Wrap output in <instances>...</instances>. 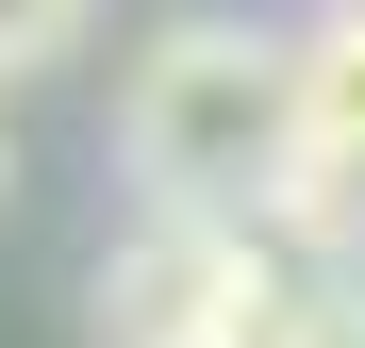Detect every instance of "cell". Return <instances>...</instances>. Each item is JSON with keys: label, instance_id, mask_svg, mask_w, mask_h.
<instances>
[{"label": "cell", "instance_id": "6da1fadb", "mask_svg": "<svg viewBox=\"0 0 365 348\" xmlns=\"http://www.w3.org/2000/svg\"><path fill=\"white\" fill-rule=\"evenodd\" d=\"M116 166H133V216H266V183L299 166V33L166 17L116 83Z\"/></svg>", "mask_w": 365, "mask_h": 348}, {"label": "cell", "instance_id": "7a4b0ae2", "mask_svg": "<svg viewBox=\"0 0 365 348\" xmlns=\"http://www.w3.org/2000/svg\"><path fill=\"white\" fill-rule=\"evenodd\" d=\"M100 348H316V265L266 249L250 216H133L100 249Z\"/></svg>", "mask_w": 365, "mask_h": 348}, {"label": "cell", "instance_id": "3957f363", "mask_svg": "<svg viewBox=\"0 0 365 348\" xmlns=\"http://www.w3.org/2000/svg\"><path fill=\"white\" fill-rule=\"evenodd\" d=\"M282 183H349L365 199V0H332V17L299 33V166H282Z\"/></svg>", "mask_w": 365, "mask_h": 348}, {"label": "cell", "instance_id": "277c9868", "mask_svg": "<svg viewBox=\"0 0 365 348\" xmlns=\"http://www.w3.org/2000/svg\"><path fill=\"white\" fill-rule=\"evenodd\" d=\"M83 17H100V0H0V83H17V67H67Z\"/></svg>", "mask_w": 365, "mask_h": 348}, {"label": "cell", "instance_id": "5b68a950", "mask_svg": "<svg viewBox=\"0 0 365 348\" xmlns=\"http://www.w3.org/2000/svg\"><path fill=\"white\" fill-rule=\"evenodd\" d=\"M316 348H365V265H316Z\"/></svg>", "mask_w": 365, "mask_h": 348}, {"label": "cell", "instance_id": "8992f818", "mask_svg": "<svg viewBox=\"0 0 365 348\" xmlns=\"http://www.w3.org/2000/svg\"><path fill=\"white\" fill-rule=\"evenodd\" d=\"M0 183H17V149H0Z\"/></svg>", "mask_w": 365, "mask_h": 348}]
</instances>
